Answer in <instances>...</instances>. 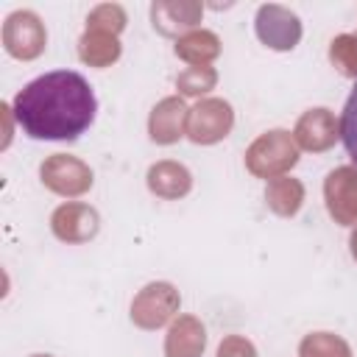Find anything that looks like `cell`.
I'll use <instances>...</instances> for the list:
<instances>
[{
  "instance_id": "cell-7",
  "label": "cell",
  "mask_w": 357,
  "mask_h": 357,
  "mask_svg": "<svg viewBox=\"0 0 357 357\" xmlns=\"http://www.w3.org/2000/svg\"><path fill=\"white\" fill-rule=\"evenodd\" d=\"M324 198H326L329 215L337 223L354 226L357 223V170L354 167L332 170L324 181Z\"/></svg>"
},
{
  "instance_id": "cell-15",
  "label": "cell",
  "mask_w": 357,
  "mask_h": 357,
  "mask_svg": "<svg viewBox=\"0 0 357 357\" xmlns=\"http://www.w3.org/2000/svg\"><path fill=\"white\" fill-rule=\"evenodd\" d=\"M220 53V39L212 31H190L176 42V56L190 61L192 67L212 61Z\"/></svg>"
},
{
  "instance_id": "cell-3",
  "label": "cell",
  "mask_w": 357,
  "mask_h": 357,
  "mask_svg": "<svg viewBox=\"0 0 357 357\" xmlns=\"http://www.w3.org/2000/svg\"><path fill=\"white\" fill-rule=\"evenodd\" d=\"M231 123H234V114H231V106L220 98H206L201 100L195 109H190V117H187V137L192 142H201V145H209V142H218L223 139L229 131H231Z\"/></svg>"
},
{
  "instance_id": "cell-21",
  "label": "cell",
  "mask_w": 357,
  "mask_h": 357,
  "mask_svg": "<svg viewBox=\"0 0 357 357\" xmlns=\"http://www.w3.org/2000/svg\"><path fill=\"white\" fill-rule=\"evenodd\" d=\"M215 70L212 67H206V64H198V67H187L181 75H178V89H181V95H204L206 89H212L215 86Z\"/></svg>"
},
{
  "instance_id": "cell-22",
  "label": "cell",
  "mask_w": 357,
  "mask_h": 357,
  "mask_svg": "<svg viewBox=\"0 0 357 357\" xmlns=\"http://www.w3.org/2000/svg\"><path fill=\"white\" fill-rule=\"evenodd\" d=\"M86 25H89V31L117 33V31H123V25H126V14H123L120 6L106 3V6H98V8L86 17Z\"/></svg>"
},
{
  "instance_id": "cell-17",
  "label": "cell",
  "mask_w": 357,
  "mask_h": 357,
  "mask_svg": "<svg viewBox=\"0 0 357 357\" xmlns=\"http://www.w3.org/2000/svg\"><path fill=\"white\" fill-rule=\"evenodd\" d=\"M265 198H268V206L279 215H296L301 201H304V187L301 181L290 178V176H279V178H271L268 190H265Z\"/></svg>"
},
{
  "instance_id": "cell-5",
  "label": "cell",
  "mask_w": 357,
  "mask_h": 357,
  "mask_svg": "<svg viewBox=\"0 0 357 357\" xmlns=\"http://www.w3.org/2000/svg\"><path fill=\"white\" fill-rule=\"evenodd\" d=\"M178 310V293L167 282H153L139 290V296L131 304V318L142 329H156L162 326L173 312Z\"/></svg>"
},
{
  "instance_id": "cell-19",
  "label": "cell",
  "mask_w": 357,
  "mask_h": 357,
  "mask_svg": "<svg viewBox=\"0 0 357 357\" xmlns=\"http://www.w3.org/2000/svg\"><path fill=\"white\" fill-rule=\"evenodd\" d=\"M329 59H332V64H335L343 75L357 78V33H343V36L332 39Z\"/></svg>"
},
{
  "instance_id": "cell-23",
  "label": "cell",
  "mask_w": 357,
  "mask_h": 357,
  "mask_svg": "<svg viewBox=\"0 0 357 357\" xmlns=\"http://www.w3.org/2000/svg\"><path fill=\"white\" fill-rule=\"evenodd\" d=\"M218 357H257V351H254V346H251L245 337L229 335V337H223V343L218 346Z\"/></svg>"
},
{
  "instance_id": "cell-10",
  "label": "cell",
  "mask_w": 357,
  "mask_h": 357,
  "mask_svg": "<svg viewBox=\"0 0 357 357\" xmlns=\"http://www.w3.org/2000/svg\"><path fill=\"white\" fill-rule=\"evenodd\" d=\"M53 234L67 243H84L98 231V215L86 204H64L50 218Z\"/></svg>"
},
{
  "instance_id": "cell-13",
  "label": "cell",
  "mask_w": 357,
  "mask_h": 357,
  "mask_svg": "<svg viewBox=\"0 0 357 357\" xmlns=\"http://www.w3.org/2000/svg\"><path fill=\"white\" fill-rule=\"evenodd\" d=\"M204 343H206L204 326H201L192 315H181V318L170 326V332H167L165 354H167V357H201Z\"/></svg>"
},
{
  "instance_id": "cell-4",
  "label": "cell",
  "mask_w": 357,
  "mask_h": 357,
  "mask_svg": "<svg viewBox=\"0 0 357 357\" xmlns=\"http://www.w3.org/2000/svg\"><path fill=\"white\" fill-rule=\"evenodd\" d=\"M45 28L33 11H14L3 25V45L14 59H36L45 50Z\"/></svg>"
},
{
  "instance_id": "cell-12",
  "label": "cell",
  "mask_w": 357,
  "mask_h": 357,
  "mask_svg": "<svg viewBox=\"0 0 357 357\" xmlns=\"http://www.w3.org/2000/svg\"><path fill=\"white\" fill-rule=\"evenodd\" d=\"M201 3H184V0H173V3H153L151 6V20L153 28H159V33L165 36H176L187 28H192L201 20Z\"/></svg>"
},
{
  "instance_id": "cell-1",
  "label": "cell",
  "mask_w": 357,
  "mask_h": 357,
  "mask_svg": "<svg viewBox=\"0 0 357 357\" xmlns=\"http://www.w3.org/2000/svg\"><path fill=\"white\" fill-rule=\"evenodd\" d=\"M95 112V92L75 70L45 73L14 98V117L31 139H78L92 126Z\"/></svg>"
},
{
  "instance_id": "cell-9",
  "label": "cell",
  "mask_w": 357,
  "mask_h": 357,
  "mask_svg": "<svg viewBox=\"0 0 357 357\" xmlns=\"http://www.w3.org/2000/svg\"><path fill=\"white\" fill-rule=\"evenodd\" d=\"M340 137V123L329 109H310L296 123V142L307 151H326Z\"/></svg>"
},
{
  "instance_id": "cell-8",
  "label": "cell",
  "mask_w": 357,
  "mask_h": 357,
  "mask_svg": "<svg viewBox=\"0 0 357 357\" xmlns=\"http://www.w3.org/2000/svg\"><path fill=\"white\" fill-rule=\"evenodd\" d=\"M42 181L59 192V195H81L89 190L92 184V173L84 162H78L75 156H64V153H53L45 165H42Z\"/></svg>"
},
{
  "instance_id": "cell-2",
  "label": "cell",
  "mask_w": 357,
  "mask_h": 357,
  "mask_svg": "<svg viewBox=\"0 0 357 357\" xmlns=\"http://www.w3.org/2000/svg\"><path fill=\"white\" fill-rule=\"evenodd\" d=\"M296 162H298V151L287 131H268L245 151V165L259 178H276L284 170H290Z\"/></svg>"
},
{
  "instance_id": "cell-20",
  "label": "cell",
  "mask_w": 357,
  "mask_h": 357,
  "mask_svg": "<svg viewBox=\"0 0 357 357\" xmlns=\"http://www.w3.org/2000/svg\"><path fill=\"white\" fill-rule=\"evenodd\" d=\"M340 139L346 145V153L357 165V81H354V89H351V95L343 106V114H340Z\"/></svg>"
},
{
  "instance_id": "cell-18",
  "label": "cell",
  "mask_w": 357,
  "mask_h": 357,
  "mask_svg": "<svg viewBox=\"0 0 357 357\" xmlns=\"http://www.w3.org/2000/svg\"><path fill=\"white\" fill-rule=\"evenodd\" d=\"M298 354L301 357H351L346 340H340L337 335L332 332H315V335H307L298 346Z\"/></svg>"
},
{
  "instance_id": "cell-25",
  "label": "cell",
  "mask_w": 357,
  "mask_h": 357,
  "mask_svg": "<svg viewBox=\"0 0 357 357\" xmlns=\"http://www.w3.org/2000/svg\"><path fill=\"white\" fill-rule=\"evenodd\" d=\"M33 357H47V354H33Z\"/></svg>"
},
{
  "instance_id": "cell-16",
  "label": "cell",
  "mask_w": 357,
  "mask_h": 357,
  "mask_svg": "<svg viewBox=\"0 0 357 357\" xmlns=\"http://www.w3.org/2000/svg\"><path fill=\"white\" fill-rule=\"evenodd\" d=\"M78 53L86 64L92 67H106L120 56V42L114 33H103V31H86L81 36Z\"/></svg>"
},
{
  "instance_id": "cell-24",
  "label": "cell",
  "mask_w": 357,
  "mask_h": 357,
  "mask_svg": "<svg viewBox=\"0 0 357 357\" xmlns=\"http://www.w3.org/2000/svg\"><path fill=\"white\" fill-rule=\"evenodd\" d=\"M351 257L357 259V229L351 231Z\"/></svg>"
},
{
  "instance_id": "cell-11",
  "label": "cell",
  "mask_w": 357,
  "mask_h": 357,
  "mask_svg": "<svg viewBox=\"0 0 357 357\" xmlns=\"http://www.w3.org/2000/svg\"><path fill=\"white\" fill-rule=\"evenodd\" d=\"M187 117H190V109L184 106L181 98H165L151 112V123H148L151 139L162 142V145H170V142L181 139V134L187 131Z\"/></svg>"
},
{
  "instance_id": "cell-14",
  "label": "cell",
  "mask_w": 357,
  "mask_h": 357,
  "mask_svg": "<svg viewBox=\"0 0 357 357\" xmlns=\"http://www.w3.org/2000/svg\"><path fill=\"white\" fill-rule=\"evenodd\" d=\"M192 178L187 173V167L176 165V162H159L148 170V187L151 192L162 195V198H181L187 195Z\"/></svg>"
},
{
  "instance_id": "cell-6",
  "label": "cell",
  "mask_w": 357,
  "mask_h": 357,
  "mask_svg": "<svg viewBox=\"0 0 357 357\" xmlns=\"http://www.w3.org/2000/svg\"><path fill=\"white\" fill-rule=\"evenodd\" d=\"M257 36L273 50H290L301 39V22L290 8L271 3L257 11Z\"/></svg>"
}]
</instances>
